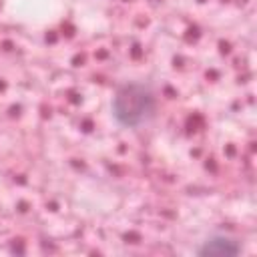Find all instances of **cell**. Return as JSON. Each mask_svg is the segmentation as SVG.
I'll return each instance as SVG.
<instances>
[{
  "instance_id": "1",
  "label": "cell",
  "mask_w": 257,
  "mask_h": 257,
  "mask_svg": "<svg viewBox=\"0 0 257 257\" xmlns=\"http://www.w3.org/2000/svg\"><path fill=\"white\" fill-rule=\"evenodd\" d=\"M112 112L120 124L141 126L155 112V96L143 84H126L116 92L112 100Z\"/></svg>"
},
{
  "instance_id": "2",
  "label": "cell",
  "mask_w": 257,
  "mask_h": 257,
  "mask_svg": "<svg viewBox=\"0 0 257 257\" xmlns=\"http://www.w3.org/2000/svg\"><path fill=\"white\" fill-rule=\"evenodd\" d=\"M199 253L209 255V257H233L239 253V243L229 237L217 235V237H211L209 241H205V245L199 249Z\"/></svg>"
}]
</instances>
